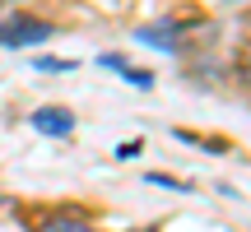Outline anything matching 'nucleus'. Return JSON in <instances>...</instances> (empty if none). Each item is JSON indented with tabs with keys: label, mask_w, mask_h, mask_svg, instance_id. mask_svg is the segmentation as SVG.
<instances>
[{
	"label": "nucleus",
	"mask_w": 251,
	"mask_h": 232,
	"mask_svg": "<svg viewBox=\"0 0 251 232\" xmlns=\"http://www.w3.org/2000/svg\"><path fill=\"white\" fill-rule=\"evenodd\" d=\"M98 65H107V70H117L121 79H130V84H135V89H149V84H153V74H144V70H130V65H126V56H102Z\"/></svg>",
	"instance_id": "20e7f679"
},
{
	"label": "nucleus",
	"mask_w": 251,
	"mask_h": 232,
	"mask_svg": "<svg viewBox=\"0 0 251 232\" xmlns=\"http://www.w3.org/2000/svg\"><path fill=\"white\" fill-rule=\"evenodd\" d=\"M33 130L37 135H51V139H65V135L75 130V112H65V107H37L33 112Z\"/></svg>",
	"instance_id": "f03ea898"
},
{
	"label": "nucleus",
	"mask_w": 251,
	"mask_h": 232,
	"mask_svg": "<svg viewBox=\"0 0 251 232\" xmlns=\"http://www.w3.org/2000/svg\"><path fill=\"white\" fill-rule=\"evenodd\" d=\"M47 37H51V23H42L33 14H14L0 23V46H37Z\"/></svg>",
	"instance_id": "f257e3e1"
},
{
	"label": "nucleus",
	"mask_w": 251,
	"mask_h": 232,
	"mask_svg": "<svg viewBox=\"0 0 251 232\" xmlns=\"http://www.w3.org/2000/svg\"><path fill=\"white\" fill-rule=\"evenodd\" d=\"M42 232H98L93 223H84V218H75V214H56V218H47Z\"/></svg>",
	"instance_id": "39448f33"
},
{
	"label": "nucleus",
	"mask_w": 251,
	"mask_h": 232,
	"mask_svg": "<svg viewBox=\"0 0 251 232\" xmlns=\"http://www.w3.org/2000/svg\"><path fill=\"white\" fill-rule=\"evenodd\" d=\"M37 70H70L75 61H61V56H42V61H33Z\"/></svg>",
	"instance_id": "423d86ee"
},
{
	"label": "nucleus",
	"mask_w": 251,
	"mask_h": 232,
	"mask_svg": "<svg viewBox=\"0 0 251 232\" xmlns=\"http://www.w3.org/2000/svg\"><path fill=\"white\" fill-rule=\"evenodd\" d=\"M242 70H247V84H251V51H247V65H242Z\"/></svg>",
	"instance_id": "0eeeda50"
},
{
	"label": "nucleus",
	"mask_w": 251,
	"mask_h": 232,
	"mask_svg": "<svg viewBox=\"0 0 251 232\" xmlns=\"http://www.w3.org/2000/svg\"><path fill=\"white\" fill-rule=\"evenodd\" d=\"M177 37H181V23H163V28H140V42H149V46H163V51H177Z\"/></svg>",
	"instance_id": "7ed1b4c3"
}]
</instances>
